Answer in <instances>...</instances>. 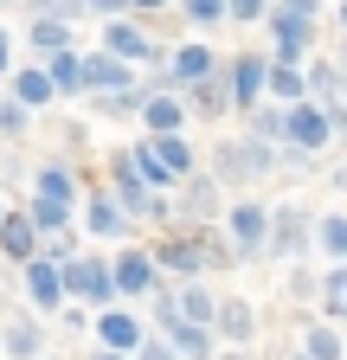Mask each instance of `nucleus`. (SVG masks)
Returning <instances> with one entry per match:
<instances>
[{"mask_svg":"<svg viewBox=\"0 0 347 360\" xmlns=\"http://www.w3.org/2000/svg\"><path fill=\"white\" fill-rule=\"evenodd\" d=\"M232 13L238 20H257V13H264V0H232Z\"/></svg>","mask_w":347,"mask_h":360,"instance_id":"obj_30","label":"nucleus"},{"mask_svg":"<svg viewBox=\"0 0 347 360\" xmlns=\"http://www.w3.org/2000/svg\"><path fill=\"white\" fill-rule=\"evenodd\" d=\"M277 32H283V58H296L309 39V13H277Z\"/></svg>","mask_w":347,"mask_h":360,"instance_id":"obj_6","label":"nucleus"},{"mask_svg":"<svg viewBox=\"0 0 347 360\" xmlns=\"http://www.w3.org/2000/svg\"><path fill=\"white\" fill-rule=\"evenodd\" d=\"M84 84H103V90H122L129 84V71H122V58H91V65H84Z\"/></svg>","mask_w":347,"mask_h":360,"instance_id":"obj_3","label":"nucleus"},{"mask_svg":"<svg viewBox=\"0 0 347 360\" xmlns=\"http://www.w3.org/2000/svg\"><path fill=\"white\" fill-rule=\"evenodd\" d=\"M334 354H341V341H334L328 328H315V335H309V360H334Z\"/></svg>","mask_w":347,"mask_h":360,"instance_id":"obj_23","label":"nucleus"},{"mask_svg":"<svg viewBox=\"0 0 347 360\" xmlns=\"http://www.w3.org/2000/svg\"><path fill=\"white\" fill-rule=\"evenodd\" d=\"M58 290H65L58 270H52V264H32V296H39V302H58Z\"/></svg>","mask_w":347,"mask_h":360,"instance_id":"obj_12","label":"nucleus"},{"mask_svg":"<svg viewBox=\"0 0 347 360\" xmlns=\"http://www.w3.org/2000/svg\"><path fill=\"white\" fill-rule=\"evenodd\" d=\"M136 7H161V0H136Z\"/></svg>","mask_w":347,"mask_h":360,"instance_id":"obj_33","label":"nucleus"},{"mask_svg":"<svg viewBox=\"0 0 347 360\" xmlns=\"http://www.w3.org/2000/svg\"><path fill=\"white\" fill-rule=\"evenodd\" d=\"M91 7H97V13H116V7H122V0H91Z\"/></svg>","mask_w":347,"mask_h":360,"instance_id":"obj_31","label":"nucleus"},{"mask_svg":"<svg viewBox=\"0 0 347 360\" xmlns=\"http://www.w3.org/2000/svg\"><path fill=\"white\" fill-rule=\"evenodd\" d=\"M225 360H244V354H225Z\"/></svg>","mask_w":347,"mask_h":360,"instance_id":"obj_34","label":"nucleus"},{"mask_svg":"<svg viewBox=\"0 0 347 360\" xmlns=\"http://www.w3.org/2000/svg\"><path fill=\"white\" fill-rule=\"evenodd\" d=\"M270 84H277V90H283V97H302V77H296V71H289V65H277V71H270Z\"/></svg>","mask_w":347,"mask_h":360,"instance_id":"obj_25","label":"nucleus"},{"mask_svg":"<svg viewBox=\"0 0 347 360\" xmlns=\"http://www.w3.org/2000/svg\"><path fill=\"white\" fill-rule=\"evenodd\" d=\"M328 309L347 315V277H328Z\"/></svg>","mask_w":347,"mask_h":360,"instance_id":"obj_28","label":"nucleus"},{"mask_svg":"<svg viewBox=\"0 0 347 360\" xmlns=\"http://www.w3.org/2000/svg\"><path fill=\"white\" fill-rule=\"evenodd\" d=\"M91 225H97V232H116V225H122V212H116V206H103V200H97V206H91Z\"/></svg>","mask_w":347,"mask_h":360,"instance_id":"obj_26","label":"nucleus"},{"mask_svg":"<svg viewBox=\"0 0 347 360\" xmlns=\"http://www.w3.org/2000/svg\"><path fill=\"white\" fill-rule=\"evenodd\" d=\"M110 360H122V354H110Z\"/></svg>","mask_w":347,"mask_h":360,"instance_id":"obj_35","label":"nucleus"},{"mask_svg":"<svg viewBox=\"0 0 347 360\" xmlns=\"http://www.w3.org/2000/svg\"><path fill=\"white\" fill-rule=\"evenodd\" d=\"M110 45H116V58H142V52H148V39H142L136 26H110Z\"/></svg>","mask_w":347,"mask_h":360,"instance_id":"obj_10","label":"nucleus"},{"mask_svg":"<svg viewBox=\"0 0 347 360\" xmlns=\"http://www.w3.org/2000/svg\"><path fill=\"white\" fill-rule=\"evenodd\" d=\"M0 245L7 257H32V219H0Z\"/></svg>","mask_w":347,"mask_h":360,"instance_id":"obj_4","label":"nucleus"},{"mask_svg":"<svg viewBox=\"0 0 347 360\" xmlns=\"http://www.w3.org/2000/svg\"><path fill=\"white\" fill-rule=\"evenodd\" d=\"M7 341H13V354H20V360H32V354H39V335H32L26 322H13V328H7Z\"/></svg>","mask_w":347,"mask_h":360,"instance_id":"obj_19","label":"nucleus"},{"mask_svg":"<svg viewBox=\"0 0 347 360\" xmlns=\"http://www.w3.org/2000/svg\"><path fill=\"white\" fill-rule=\"evenodd\" d=\"M32 39H39V52H65V26H58V20H39Z\"/></svg>","mask_w":347,"mask_h":360,"instance_id":"obj_17","label":"nucleus"},{"mask_svg":"<svg viewBox=\"0 0 347 360\" xmlns=\"http://www.w3.org/2000/svg\"><path fill=\"white\" fill-rule=\"evenodd\" d=\"M322 245L347 257V219H322Z\"/></svg>","mask_w":347,"mask_h":360,"instance_id":"obj_21","label":"nucleus"},{"mask_svg":"<svg viewBox=\"0 0 347 360\" xmlns=\"http://www.w3.org/2000/svg\"><path fill=\"white\" fill-rule=\"evenodd\" d=\"M65 283H71L77 296H110V290H116L103 264H71V270H65Z\"/></svg>","mask_w":347,"mask_h":360,"instance_id":"obj_1","label":"nucleus"},{"mask_svg":"<svg viewBox=\"0 0 347 360\" xmlns=\"http://www.w3.org/2000/svg\"><path fill=\"white\" fill-rule=\"evenodd\" d=\"M174 71H181V77H199V84H206V71H212V58L199 52V45H187V52H181V58H174Z\"/></svg>","mask_w":347,"mask_h":360,"instance_id":"obj_14","label":"nucleus"},{"mask_svg":"<svg viewBox=\"0 0 347 360\" xmlns=\"http://www.w3.org/2000/svg\"><path fill=\"white\" fill-rule=\"evenodd\" d=\"M155 161H161L167 174H181L193 155H187V142H181V135H161V142H155Z\"/></svg>","mask_w":347,"mask_h":360,"instance_id":"obj_9","label":"nucleus"},{"mask_svg":"<svg viewBox=\"0 0 347 360\" xmlns=\"http://www.w3.org/2000/svg\"><path fill=\"white\" fill-rule=\"evenodd\" d=\"M32 225H46V232H58V225H65V206H52V200H39V206H32Z\"/></svg>","mask_w":347,"mask_h":360,"instance_id":"obj_24","label":"nucleus"},{"mask_svg":"<svg viewBox=\"0 0 347 360\" xmlns=\"http://www.w3.org/2000/svg\"><path fill=\"white\" fill-rule=\"evenodd\" d=\"M219 322H225V335H251V309H244V302H225Z\"/></svg>","mask_w":347,"mask_h":360,"instance_id":"obj_20","label":"nucleus"},{"mask_svg":"<svg viewBox=\"0 0 347 360\" xmlns=\"http://www.w3.org/2000/svg\"><path fill=\"white\" fill-rule=\"evenodd\" d=\"M97 335H103L110 347H136V341H142V328L129 322V315H103V322H97Z\"/></svg>","mask_w":347,"mask_h":360,"instance_id":"obj_5","label":"nucleus"},{"mask_svg":"<svg viewBox=\"0 0 347 360\" xmlns=\"http://www.w3.org/2000/svg\"><path fill=\"white\" fill-rule=\"evenodd\" d=\"M264 77H270L264 65H257V58H244V65H238V97L251 103V97H257V84H264Z\"/></svg>","mask_w":347,"mask_h":360,"instance_id":"obj_15","label":"nucleus"},{"mask_svg":"<svg viewBox=\"0 0 347 360\" xmlns=\"http://www.w3.org/2000/svg\"><path fill=\"white\" fill-rule=\"evenodd\" d=\"M65 193H71V180H65V167H52L46 180H39V200H52V206H65Z\"/></svg>","mask_w":347,"mask_h":360,"instance_id":"obj_16","label":"nucleus"},{"mask_svg":"<svg viewBox=\"0 0 347 360\" xmlns=\"http://www.w3.org/2000/svg\"><path fill=\"white\" fill-rule=\"evenodd\" d=\"M161 264H174V270H199V245L174 238V245H161Z\"/></svg>","mask_w":347,"mask_h":360,"instance_id":"obj_13","label":"nucleus"},{"mask_svg":"<svg viewBox=\"0 0 347 360\" xmlns=\"http://www.w3.org/2000/svg\"><path fill=\"white\" fill-rule=\"evenodd\" d=\"M283 129L296 135V142H302V148H315V142H322V135H328V122H322V110H309V103H296Z\"/></svg>","mask_w":347,"mask_h":360,"instance_id":"obj_2","label":"nucleus"},{"mask_svg":"<svg viewBox=\"0 0 347 360\" xmlns=\"http://www.w3.org/2000/svg\"><path fill=\"white\" fill-rule=\"evenodd\" d=\"M13 90H20V103H46V97H52V77H46V71H20Z\"/></svg>","mask_w":347,"mask_h":360,"instance_id":"obj_11","label":"nucleus"},{"mask_svg":"<svg viewBox=\"0 0 347 360\" xmlns=\"http://www.w3.org/2000/svg\"><path fill=\"white\" fill-rule=\"evenodd\" d=\"M148 122H155V129H174V122H181V103L155 97V103H148Z\"/></svg>","mask_w":347,"mask_h":360,"instance_id":"obj_22","label":"nucleus"},{"mask_svg":"<svg viewBox=\"0 0 347 360\" xmlns=\"http://www.w3.org/2000/svg\"><path fill=\"white\" fill-rule=\"evenodd\" d=\"M232 232H238L244 245H264V212H257V206H238V212H232Z\"/></svg>","mask_w":347,"mask_h":360,"instance_id":"obj_8","label":"nucleus"},{"mask_svg":"<svg viewBox=\"0 0 347 360\" xmlns=\"http://www.w3.org/2000/svg\"><path fill=\"white\" fill-rule=\"evenodd\" d=\"M52 84H84V65L65 58V52H52Z\"/></svg>","mask_w":347,"mask_h":360,"instance_id":"obj_18","label":"nucleus"},{"mask_svg":"<svg viewBox=\"0 0 347 360\" xmlns=\"http://www.w3.org/2000/svg\"><path fill=\"white\" fill-rule=\"evenodd\" d=\"M174 341H181L187 354H206V335H199V328H181V335H174Z\"/></svg>","mask_w":347,"mask_h":360,"instance_id":"obj_29","label":"nucleus"},{"mask_svg":"<svg viewBox=\"0 0 347 360\" xmlns=\"http://www.w3.org/2000/svg\"><path fill=\"white\" fill-rule=\"evenodd\" d=\"M0 65H7V32H0Z\"/></svg>","mask_w":347,"mask_h":360,"instance_id":"obj_32","label":"nucleus"},{"mask_svg":"<svg viewBox=\"0 0 347 360\" xmlns=\"http://www.w3.org/2000/svg\"><path fill=\"white\" fill-rule=\"evenodd\" d=\"M187 13H193V20H219L225 0H187Z\"/></svg>","mask_w":347,"mask_h":360,"instance_id":"obj_27","label":"nucleus"},{"mask_svg":"<svg viewBox=\"0 0 347 360\" xmlns=\"http://www.w3.org/2000/svg\"><path fill=\"white\" fill-rule=\"evenodd\" d=\"M148 277H155V270H148V257H136V251H129V257L116 264V277H110V283H122V290H148Z\"/></svg>","mask_w":347,"mask_h":360,"instance_id":"obj_7","label":"nucleus"}]
</instances>
